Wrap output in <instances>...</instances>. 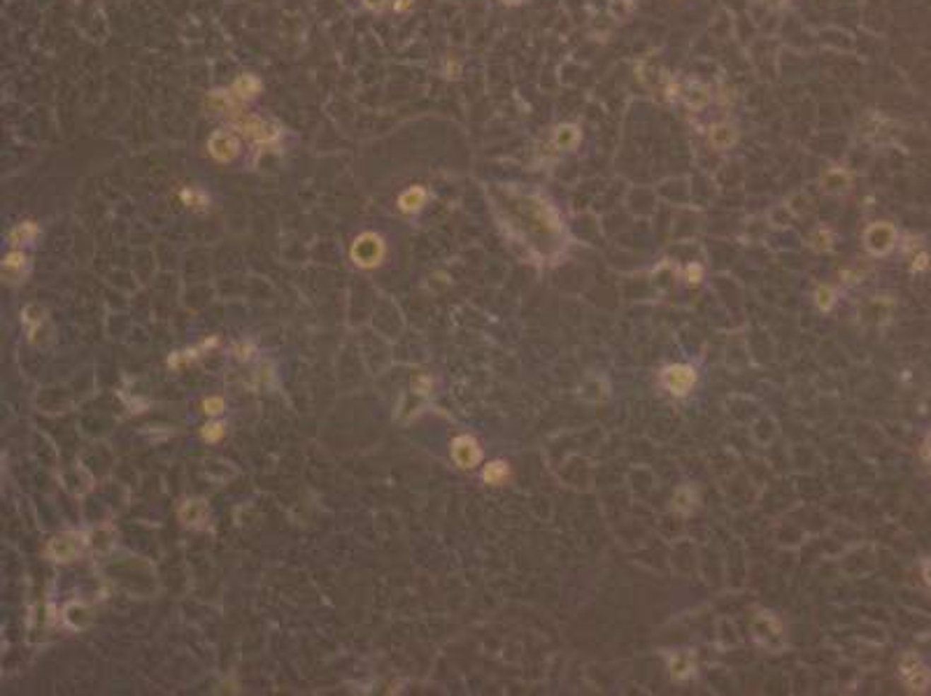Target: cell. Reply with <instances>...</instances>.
I'll return each instance as SVG.
<instances>
[{
	"label": "cell",
	"instance_id": "6da1fadb",
	"mask_svg": "<svg viewBox=\"0 0 931 696\" xmlns=\"http://www.w3.org/2000/svg\"><path fill=\"white\" fill-rule=\"evenodd\" d=\"M233 129L240 135H245V138H250L257 147H270L280 140V129L273 122L257 115H247V112L238 115Z\"/></svg>",
	"mask_w": 931,
	"mask_h": 696
},
{
	"label": "cell",
	"instance_id": "7a4b0ae2",
	"mask_svg": "<svg viewBox=\"0 0 931 696\" xmlns=\"http://www.w3.org/2000/svg\"><path fill=\"white\" fill-rule=\"evenodd\" d=\"M242 142H240V133L235 129H217L208 140V151L214 161L219 163H228L240 154Z\"/></svg>",
	"mask_w": 931,
	"mask_h": 696
},
{
	"label": "cell",
	"instance_id": "3957f363",
	"mask_svg": "<svg viewBox=\"0 0 931 696\" xmlns=\"http://www.w3.org/2000/svg\"><path fill=\"white\" fill-rule=\"evenodd\" d=\"M864 245L873 257H885V254L892 252L894 245H896V228L887 221L871 224L864 233Z\"/></svg>",
	"mask_w": 931,
	"mask_h": 696
},
{
	"label": "cell",
	"instance_id": "277c9868",
	"mask_svg": "<svg viewBox=\"0 0 931 696\" xmlns=\"http://www.w3.org/2000/svg\"><path fill=\"white\" fill-rule=\"evenodd\" d=\"M662 385L666 391H671L673 396H684V394H689L691 387L696 385V371L687 364L666 366L664 373H662Z\"/></svg>",
	"mask_w": 931,
	"mask_h": 696
},
{
	"label": "cell",
	"instance_id": "5b68a950",
	"mask_svg": "<svg viewBox=\"0 0 931 696\" xmlns=\"http://www.w3.org/2000/svg\"><path fill=\"white\" fill-rule=\"evenodd\" d=\"M385 254V243L375 233H363L352 247V259L359 266H375Z\"/></svg>",
	"mask_w": 931,
	"mask_h": 696
},
{
	"label": "cell",
	"instance_id": "8992f818",
	"mask_svg": "<svg viewBox=\"0 0 931 696\" xmlns=\"http://www.w3.org/2000/svg\"><path fill=\"white\" fill-rule=\"evenodd\" d=\"M901 675L913 692H925L929 687V680H931L925 663L915 657V654H906V657L901 659Z\"/></svg>",
	"mask_w": 931,
	"mask_h": 696
},
{
	"label": "cell",
	"instance_id": "52a82bcc",
	"mask_svg": "<svg viewBox=\"0 0 931 696\" xmlns=\"http://www.w3.org/2000/svg\"><path fill=\"white\" fill-rule=\"evenodd\" d=\"M82 545H84V540L79 533H66V535H59V538H54L49 543L47 555H49L52 559H57V562H70V559H75L79 552H82Z\"/></svg>",
	"mask_w": 931,
	"mask_h": 696
},
{
	"label": "cell",
	"instance_id": "ba28073f",
	"mask_svg": "<svg viewBox=\"0 0 931 696\" xmlns=\"http://www.w3.org/2000/svg\"><path fill=\"white\" fill-rule=\"evenodd\" d=\"M452 457H455V461L461 468H473L475 463L480 461L482 452H480V445H477L471 436H461L455 440V445H452Z\"/></svg>",
	"mask_w": 931,
	"mask_h": 696
},
{
	"label": "cell",
	"instance_id": "9c48e42d",
	"mask_svg": "<svg viewBox=\"0 0 931 696\" xmlns=\"http://www.w3.org/2000/svg\"><path fill=\"white\" fill-rule=\"evenodd\" d=\"M261 89H264V84H261V79L257 75H252V73L240 75L233 84H230V93H233L240 103L257 98V95L261 93Z\"/></svg>",
	"mask_w": 931,
	"mask_h": 696
},
{
	"label": "cell",
	"instance_id": "30bf717a",
	"mask_svg": "<svg viewBox=\"0 0 931 696\" xmlns=\"http://www.w3.org/2000/svg\"><path fill=\"white\" fill-rule=\"evenodd\" d=\"M736 140H738V131H736V126H731V124L713 126L710 135H708V142H710V147L718 149V151H724V149H729L731 145H736Z\"/></svg>",
	"mask_w": 931,
	"mask_h": 696
},
{
	"label": "cell",
	"instance_id": "8fae6325",
	"mask_svg": "<svg viewBox=\"0 0 931 696\" xmlns=\"http://www.w3.org/2000/svg\"><path fill=\"white\" fill-rule=\"evenodd\" d=\"M26 268H28V261H26V257H23L21 252H12V254H7V259L3 261V277H5V282H21L23 279V275H26Z\"/></svg>",
	"mask_w": 931,
	"mask_h": 696
},
{
	"label": "cell",
	"instance_id": "7c38bea8",
	"mask_svg": "<svg viewBox=\"0 0 931 696\" xmlns=\"http://www.w3.org/2000/svg\"><path fill=\"white\" fill-rule=\"evenodd\" d=\"M578 142H580V131H578V126H573V124H561V126H556V131H554V135H552V145H554L556 149H566V151H570V149H575V147H578Z\"/></svg>",
	"mask_w": 931,
	"mask_h": 696
},
{
	"label": "cell",
	"instance_id": "4fadbf2b",
	"mask_svg": "<svg viewBox=\"0 0 931 696\" xmlns=\"http://www.w3.org/2000/svg\"><path fill=\"white\" fill-rule=\"evenodd\" d=\"M668 668H671V675L675 680H687L691 673H694L696 663H694V659H691V654L682 652V654H675V657H671V661H668Z\"/></svg>",
	"mask_w": 931,
	"mask_h": 696
},
{
	"label": "cell",
	"instance_id": "5bb4252c",
	"mask_svg": "<svg viewBox=\"0 0 931 696\" xmlns=\"http://www.w3.org/2000/svg\"><path fill=\"white\" fill-rule=\"evenodd\" d=\"M424 203H426V191L421 187H412L408 191H403L401 198H399V205H401L403 212H417L424 207Z\"/></svg>",
	"mask_w": 931,
	"mask_h": 696
},
{
	"label": "cell",
	"instance_id": "9a60e30c",
	"mask_svg": "<svg viewBox=\"0 0 931 696\" xmlns=\"http://www.w3.org/2000/svg\"><path fill=\"white\" fill-rule=\"evenodd\" d=\"M37 238V226L33 221H23L10 233L12 245H30Z\"/></svg>",
	"mask_w": 931,
	"mask_h": 696
},
{
	"label": "cell",
	"instance_id": "2e32d148",
	"mask_svg": "<svg viewBox=\"0 0 931 696\" xmlns=\"http://www.w3.org/2000/svg\"><path fill=\"white\" fill-rule=\"evenodd\" d=\"M508 477V466L503 461H491L487 468H484V473H482V480L484 482H489V485H500L503 480Z\"/></svg>",
	"mask_w": 931,
	"mask_h": 696
},
{
	"label": "cell",
	"instance_id": "e0dca14e",
	"mask_svg": "<svg viewBox=\"0 0 931 696\" xmlns=\"http://www.w3.org/2000/svg\"><path fill=\"white\" fill-rule=\"evenodd\" d=\"M815 301H817V308L819 310H831L833 308V303H836V291L831 289V286H819L817 289V294H815Z\"/></svg>",
	"mask_w": 931,
	"mask_h": 696
},
{
	"label": "cell",
	"instance_id": "ac0fdd59",
	"mask_svg": "<svg viewBox=\"0 0 931 696\" xmlns=\"http://www.w3.org/2000/svg\"><path fill=\"white\" fill-rule=\"evenodd\" d=\"M203 513H205V508L201 506V503H187V508L182 510V517H185L189 524H194V522H201Z\"/></svg>",
	"mask_w": 931,
	"mask_h": 696
},
{
	"label": "cell",
	"instance_id": "d6986e66",
	"mask_svg": "<svg viewBox=\"0 0 931 696\" xmlns=\"http://www.w3.org/2000/svg\"><path fill=\"white\" fill-rule=\"evenodd\" d=\"M703 268L701 266H687V282H701Z\"/></svg>",
	"mask_w": 931,
	"mask_h": 696
},
{
	"label": "cell",
	"instance_id": "ffe728a7",
	"mask_svg": "<svg viewBox=\"0 0 931 696\" xmlns=\"http://www.w3.org/2000/svg\"><path fill=\"white\" fill-rule=\"evenodd\" d=\"M363 5L373 12H382L389 5V0H363Z\"/></svg>",
	"mask_w": 931,
	"mask_h": 696
},
{
	"label": "cell",
	"instance_id": "44dd1931",
	"mask_svg": "<svg viewBox=\"0 0 931 696\" xmlns=\"http://www.w3.org/2000/svg\"><path fill=\"white\" fill-rule=\"evenodd\" d=\"M203 407H208V410H205V412L217 414V412L221 410V407H224V403H221L219 398H210V401H205V403H203Z\"/></svg>",
	"mask_w": 931,
	"mask_h": 696
},
{
	"label": "cell",
	"instance_id": "7402d4cb",
	"mask_svg": "<svg viewBox=\"0 0 931 696\" xmlns=\"http://www.w3.org/2000/svg\"><path fill=\"white\" fill-rule=\"evenodd\" d=\"M208 431H203V436L205 438H210V440H214V438H219L221 436V427L219 424H212V427H205Z\"/></svg>",
	"mask_w": 931,
	"mask_h": 696
},
{
	"label": "cell",
	"instance_id": "603a6c76",
	"mask_svg": "<svg viewBox=\"0 0 931 696\" xmlns=\"http://www.w3.org/2000/svg\"><path fill=\"white\" fill-rule=\"evenodd\" d=\"M410 5H412V0H399V3H394V10H396V12H403V10H408Z\"/></svg>",
	"mask_w": 931,
	"mask_h": 696
},
{
	"label": "cell",
	"instance_id": "cb8c5ba5",
	"mask_svg": "<svg viewBox=\"0 0 931 696\" xmlns=\"http://www.w3.org/2000/svg\"><path fill=\"white\" fill-rule=\"evenodd\" d=\"M922 454H925V459L931 461V434H929L927 440H925V450H922Z\"/></svg>",
	"mask_w": 931,
	"mask_h": 696
},
{
	"label": "cell",
	"instance_id": "d4e9b609",
	"mask_svg": "<svg viewBox=\"0 0 931 696\" xmlns=\"http://www.w3.org/2000/svg\"><path fill=\"white\" fill-rule=\"evenodd\" d=\"M922 573H925V580H927V585L931 587V562H927V564H925V568H922Z\"/></svg>",
	"mask_w": 931,
	"mask_h": 696
},
{
	"label": "cell",
	"instance_id": "484cf974",
	"mask_svg": "<svg viewBox=\"0 0 931 696\" xmlns=\"http://www.w3.org/2000/svg\"><path fill=\"white\" fill-rule=\"evenodd\" d=\"M503 3H505V5H520L522 0H503Z\"/></svg>",
	"mask_w": 931,
	"mask_h": 696
}]
</instances>
